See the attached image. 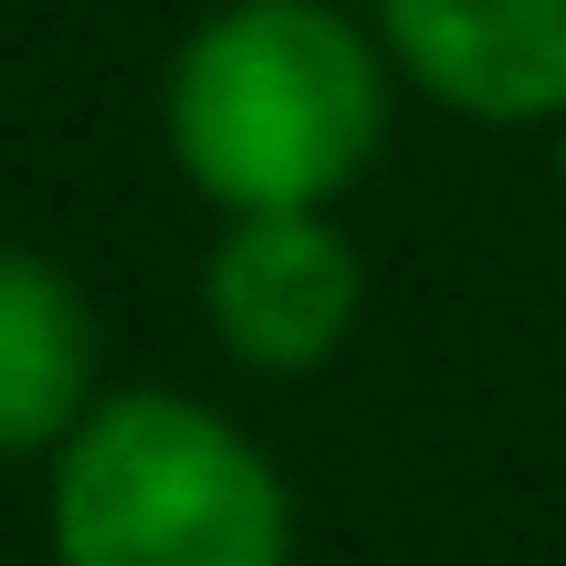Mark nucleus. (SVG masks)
I'll return each instance as SVG.
<instances>
[{
    "label": "nucleus",
    "instance_id": "1",
    "mask_svg": "<svg viewBox=\"0 0 566 566\" xmlns=\"http://www.w3.org/2000/svg\"><path fill=\"white\" fill-rule=\"evenodd\" d=\"M388 63L378 21L336 0H221L168 53V158L221 221L252 210H346V189L388 147Z\"/></svg>",
    "mask_w": 566,
    "mask_h": 566
},
{
    "label": "nucleus",
    "instance_id": "2",
    "mask_svg": "<svg viewBox=\"0 0 566 566\" xmlns=\"http://www.w3.org/2000/svg\"><path fill=\"white\" fill-rule=\"evenodd\" d=\"M53 566H294V483L231 409L105 388L42 462Z\"/></svg>",
    "mask_w": 566,
    "mask_h": 566
},
{
    "label": "nucleus",
    "instance_id": "3",
    "mask_svg": "<svg viewBox=\"0 0 566 566\" xmlns=\"http://www.w3.org/2000/svg\"><path fill=\"white\" fill-rule=\"evenodd\" d=\"M200 315L231 367L252 378H315L346 357L367 315V263L336 210H252L210 231L200 263Z\"/></svg>",
    "mask_w": 566,
    "mask_h": 566
},
{
    "label": "nucleus",
    "instance_id": "4",
    "mask_svg": "<svg viewBox=\"0 0 566 566\" xmlns=\"http://www.w3.org/2000/svg\"><path fill=\"white\" fill-rule=\"evenodd\" d=\"M378 42L399 84L472 126L566 116V0H378Z\"/></svg>",
    "mask_w": 566,
    "mask_h": 566
},
{
    "label": "nucleus",
    "instance_id": "5",
    "mask_svg": "<svg viewBox=\"0 0 566 566\" xmlns=\"http://www.w3.org/2000/svg\"><path fill=\"white\" fill-rule=\"evenodd\" d=\"M105 399L95 294L32 242H0V462H53Z\"/></svg>",
    "mask_w": 566,
    "mask_h": 566
},
{
    "label": "nucleus",
    "instance_id": "6",
    "mask_svg": "<svg viewBox=\"0 0 566 566\" xmlns=\"http://www.w3.org/2000/svg\"><path fill=\"white\" fill-rule=\"evenodd\" d=\"M556 189H566V116H556Z\"/></svg>",
    "mask_w": 566,
    "mask_h": 566
}]
</instances>
